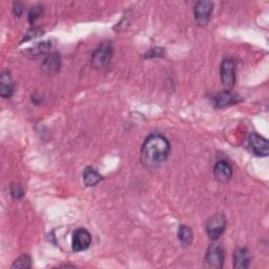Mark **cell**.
Listing matches in <instances>:
<instances>
[{
    "label": "cell",
    "mask_w": 269,
    "mask_h": 269,
    "mask_svg": "<svg viewBox=\"0 0 269 269\" xmlns=\"http://www.w3.org/2000/svg\"><path fill=\"white\" fill-rule=\"evenodd\" d=\"M170 153V143L164 136L152 134L146 138L141 150L142 163L148 167H154L164 162Z\"/></svg>",
    "instance_id": "cell-1"
},
{
    "label": "cell",
    "mask_w": 269,
    "mask_h": 269,
    "mask_svg": "<svg viewBox=\"0 0 269 269\" xmlns=\"http://www.w3.org/2000/svg\"><path fill=\"white\" fill-rule=\"evenodd\" d=\"M113 57V46L111 42L105 41L98 46L93 56H92V64L95 69H104L110 64Z\"/></svg>",
    "instance_id": "cell-2"
},
{
    "label": "cell",
    "mask_w": 269,
    "mask_h": 269,
    "mask_svg": "<svg viewBox=\"0 0 269 269\" xmlns=\"http://www.w3.org/2000/svg\"><path fill=\"white\" fill-rule=\"evenodd\" d=\"M226 228V219L222 214H216L210 217L207 222V234L210 240H218Z\"/></svg>",
    "instance_id": "cell-3"
},
{
    "label": "cell",
    "mask_w": 269,
    "mask_h": 269,
    "mask_svg": "<svg viewBox=\"0 0 269 269\" xmlns=\"http://www.w3.org/2000/svg\"><path fill=\"white\" fill-rule=\"evenodd\" d=\"M221 81L225 91H231L235 83V63L232 59H224L221 64Z\"/></svg>",
    "instance_id": "cell-4"
},
{
    "label": "cell",
    "mask_w": 269,
    "mask_h": 269,
    "mask_svg": "<svg viewBox=\"0 0 269 269\" xmlns=\"http://www.w3.org/2000/svg\"><path fill=\"white\" fill-rule=\"evenodd\" d=\"M214 10V3L211 1H207V0H201L198 1L194 5L193 13H194V19L199 26L204 27L208 23L211 13Z\"/></svg>",
    "instance_id": "cell-5"
},
{
    "label": "cell",
    "mask_w": 269,
    "mask_h": 269,
    "mask_svg": "<svg viewBox=\"0 0 269 269\" xmlns=\"http://www.w3.org/2000/svg\"><path fill=\"white\" fill-rule=\"evenodd\" d=\"M205 264L209 268L219 269L224 264V250L219 245H211L205 256Z\"/></svg>",
    "instance_id": "cell-6"
},
{
    "label": "cell",
    "mask_w": 269,
    "mask_h": 269,
    "mask_svg": "<svg viewBox=\"0 0 269 269\" xmlns=\"http://www.w3.org/2000/svg\"><path fill=\"white\" fill-rule=\"evenodd\" d=\"M92 244V235L84 228H80L74 232L72 241L73 250L79 252L86 250Z\"/></svg>",
    "instance_id": "cell-7"
},
{
    "label": "cell",
    "mask_w": 269,
    "mask_h": 269,
    "mask_svg": "<svg viewBox=\"0 0 269 269\" xmlns=\"http://www.w3.org/2000/svg\"><path fill=\"white\" fill-rule=\"evenodd\" d=\"M249 148L259 157H267L269 154L268 141L258 134H250L248 137Z\"/></svg>",
    "instance_id": "cell-8"
},
{
    "label": "cell",
    "mask_w": 269,
    "mask_h": 269,
    "mask_svg": "<svg viewBox=\"0 0 269 269\" xmlns=\"http://www.w3.org/2000/svg\"><path fill=\"white\" fill-rule=\"evenodd\" d=\"M214 175L217 180L221 183H226L232 177V168L228 162L221 160L216 163L214 167Z\"/></svg>",
    "instance_id": "cell-9"
},
{
    "label": "cell",
    "mask_w": 269,
    "mask_h": 269,
    "mask_svg": "<svg viewBox=\"0 0 269 269\" xmlns=\"http://www.w3.org/2000/svg\"><path fill=\"white\" fill-rule=\"evenodd\" d=\"M60 56L58 54H51L44 59L42 64V70L47 75H55L60 70Z\"/></svg>",
    "instance_id": "cell-10"
},
{
    "label": "cell",
    "mask_w": 269,
    "mask_h": 269,
    "mask_svg": "<svg viewBox=\"0 0 269 269\" xmlns=\"http://www.w3.org/2000/svg\"><path fill=\"white\" fill-rule=\"evenodd\" d=\"M250 264V256L246 248H238L233 255V267L245 269Z\"/></svg>",
    "instance_id": "cell-11"
},
{
    "label": "cell",
    "mask_w": 269,
    "mask_h": 269,
    "mask_svg": "<svg viewBox=\"0 0 269 269\" xmlns=\"http://www.w3.org/2000/svg\"><path fill=\"white\" fill-rule=\"evenodd\" d=\"M14 93V83L10 73H3L0 79V95L2 98H10Z\"/></svg>",
    "instance_id": "cell-12"
},
{
    "label": "cell",
    "mask_w": 269,
    "mask_h": 269,
    "mask_svg": "<svg viewBox=\"0 0 269 269\" xmlns=\"http://www.w3.org/2000/svg\"><path fill=\"white\" fill-rule=\"evenodd\" d=\"M238 97L235 95H232L230 91H225L222 94H219L215 97L214 102L217 108H225L228 105H231L237 102Z\"/></svg>",
    "instance_id": "cell-13"
},
{
    "label": "cell",
    "mask_w": 269,
    "mask_h": 269,
    "mask_svg": "<svg viewBox=\"0 0 269 269\" xmlns=\"http://www.w3.org/2000/svg\"><path fill=\"white\" fill-rule=\"evenodd\" d=\"M52 48V42L51 41H42L39 42L36 45H34L31 48H28L26 51V55L29 57H38L45 55L48 51Z\"/></svg>",
    "instance_id": "cell-14"
},
{
    "label": "cell",
    "mask_w": 269,
    "mask_h": 269,
    "mask_svg": "<svg viewBox=\"0 0 269 269\" xmlns=\"http://www.w3.org/2000/svg\"><path fill=\"white\" fill-rule=\"evenodd\" d=\"M102 180L101 175L93 167H86L83 173V182L86 186L92 187Z\"/></svg>",
    "instance_id": "cell-15"
},
{
    "label": "cell",
    "mask_w": 269,
    "mask_h": 269,
    "mask_svg": "<svg viewBox=\"0 0 269 269\" xmlns=\"http://www.w3.org/2000/svg\"><path fill=\"white\" fill-rule=\"evenodd\" d=\"M178 237L183 243V245H187V246L191 245L193 240V234L192 230L189 226H184V225H181L180 228H179Z\"/></svg>",
    "instance_id": "cell-16"
},
{
    "label": "cell",
    "mask_w": 269,
    "mask_h": 269,
    "mask_svg": "<svg viewBox=\"0 0 269 269\" xmlns=\"http://www.w3.org/2000/svg\"><path fill=\"white\" fill-rule=\"evenodd\" d=\"M12 268H20V269L31 268V258L29 256H21V257H19L13 263Z\"/></svg>",
    "instance_id": "cell-17"
},
{
    "label": "cell",
    "mask_w": 269,
    "mask_h": 269,
    "mask_svg": "<svg viewBox=\"0 0 269 269\" xmlns=\"http://www.w3.org/2000/svg\"><path fill=\"white\" fill-rule=\"evenodd\" d=\"M43 12V7L41 5H34L29 12V21L31 24H34L36 20L41 16Z\"/></svg>",
    "instance_id": "cell-18"
},
{
    "label": "cell",
    "mask_w": 269,
    "mask_h": 269,
    "mask_svg": "<svg viewBox=\"0 0 269 269\" xmlns=\"http://www.w3.org/2000/svg\"><path fill=\"white\" fill-rule=\"evenodd\" d=\"M11 194L13 199L19 200L23 197V190L19 184H13L11 187Z\"/></svg>",
    "instance_id": "cell-19"
},
{
    "label": "cell",
    "mask_w": 269,
    "mask_h": 269,
    "mask_svg": "<svg viewBox=\"0 0 269 269\" xmlns=\"http://www.w3.org/2000/svg\"><path fill=\"white\" fill-rule=\"evenodd\" d=\"M42 31H40V30H37V29H35V30H31V31H29L28 33H27V34H26V36H24V40H26V41H27V40H30V39H32V38H36V37H38V36H41L42 35Z\"/></svg>",
    "instance_id": "cell-20"
},
{
    "label": "cell",
    "mask_w": 269,
    "mask_h": 269,
    "mask_svg": "<svg viewBox=\"0 0 269 269\" xmlns=\"http://www.w3.org/2000/svg\"><path fill=\"white\" fill-rule=\"evenodd\" d=\"M13 11H14V14L17 16V17H20L22 12H23V5L20 2H15Z\"/></svg>",
    "instance_id": "cell-21"
}]
</instances>
